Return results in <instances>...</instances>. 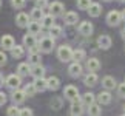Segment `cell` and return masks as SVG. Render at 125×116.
I'll use <instances>...</instances> for the list:
<instances>
[{"label":"cell","instance_id":"obj_1","mask_svg":"<svg viewBox=\"0 0 125 116\" xmlns=\"http://www.w3.org/2000/svg\"><path fill=\"white\" fill-rule=\"evenodd\" d=\"M73 53H74V50H71L68 45H62L57 50V57L62 62H70V60H73Z\"/></svg>","mask_w":125,"mask_h":116},{"label":"cell","instance_id":"obj_2","mask_svg":"<svg viewBox=\"0 0 125 116\" xmlns=\"http://www.w3.org/2000/svg\"><path fill=\"white\" fill-rule=\"evenodd\" d=\"M52 48H54V37H43L39 42L40 53H50Z\"/></svg>","mask_w":125,"mask_h":116},{"label":"cell","instance_id":"obj_3","mask_svg":"<svg viewBox=\"0 0 125 116\" xmlns=\"http://www.w3.org/2000/svg\"><path fill=\"white\" fill-rule=\"evenodd\" d=\"M122 22V12L119 11H110L107 16V23L110 26H117Z\"/></svg>","mask_w":125,"mask_h":116},{"label":"cell","instance_id":"obj_4","mask_svg":"<svg viewBox=\"0 0 125 116\" xmlns=\"http://www.w3.org/2000/svg\"><path fill=\"white\" fill-rule=\"evenodd\" d=\"M5 84H6V87H9L11 90H19V87L22 84L20 76L19 74H9L6 79H5Z\"/></svg>","mask_w":125,"mask_h":116},{"label":"cell","instance_id":"obj_5","mask_svg":"<svg viewBox=\"0 0 125 116\" xmlns=\"http://www.w3.org/2000/svg\"><path fill=\"white\" fill-rule=\"evenodd\" d=\"M63 96L73 102V101H76V99H77V96H79V88H77V87H74V85H66L65 90H63Z\"/></svg>","mask_w":125,"mask_h":116},{"label":"cell","instance_id":"obj_6","mask_svg":"<svg viewBox=\"0 0 125 116\" xmlns=\"http://www.w3.org/2000/svg\"><path fill=\"white\" fill-rule=\"evenodd\" d=\"M70 113H71V116H82V113H83V104H82V101H79V99L73 101V102H71Z\"/></svg>","mask_w":125,"mask_h":116},{"label":"cell","instance_id":"obj_7","mask_svg":"<svg viewBox=\"0 0 125 116\" xmlns=\"http://www.w3.org/2000/svg\"><path fill=\"white\" fill-rule=\"evenodd\" d=\"M63 3L62 2H52L51 5H50V14L51 16H54V17H57V16H62L63 14Z\"/></svg>","mask_w":125,"mask_h":116},{"label":"cell","instance_id":"obj_8","mask_svg":"<svg viewBox=\"0 0 125 116\" xmlns=\"http://www.w3.org/2000/svg\"><path fill=\"white\" fill-rule=\"evenodd\" d=\"M97 46L100 50H108L111 46V37L107 36V34H102L97 37Z\"/></svg>","mask_w":125,"mask_h":116},{"label":"cell","instance_id":"obj_9","mask_svg":"<svg viewBox=\"0 0 125 116\" xmlns=\"http://www.w3.org/2000/svg\"><path fill=\"white\" fill-rule=\"evenodd\" d=\"M30 16L25 12H19L17 16H16V23H17V26H20V28H25L30 25Z\"/></svg>","mask_w":125,"mask_h":116},{"label":"cell","instance_id":"obj_10","mask_svg":"<svg viewBox=\"0 0 125 116\" xmlns=\"http://www.w3.org/2000/svg\"><path fill=\"white\" fill-rule=\"evenodd\" d=\"M68 73L71 77H79L82 74V65H80V62H73L68 67Z\"/></svg>","mask_w":125,"mask_h":116},{"label":"cell","instance_id":"obj_11","mask_svg":"<svg viewBox=\"0 0 125 116\" xmlns=\"http://www.w3.org/2000/svg\"><path fill=\"white\" fill-rule=\"evenodd\" d=\"M0 43H2L3 50H12L14 46H16V42H14V37L9 36V34H5L2 37V40H0Z\"/></svg>","mask_w":125,"mask_h":116},{"label":"cell","instance_id":"obj_12","mask_svg":"<svg viewBox=\"0 0 125 116\" xmlns=\"http://www.w3.org/2000/svg\"><path fill=\"white\" fill-rule=\"evenodd\" d=\"M11 99H12V102L16 104V105L17 104H22V102H25V99H26V93L23 90H14Z\"/></svg>","mask_w":125,"mask_h":116},{"label":"cell","instance_id":"obj_13","mask_svg":"<svg viewBox=\"0 0 125 116\" xmlns=\"http://www.w3.org/2000/svg\"><path fill=\"white\" fill-rule=\"evenodd\" d=\"M96 99H97V104L107 105V104L111 102V93H110V91H100V93L96 96Z\"/></svg>","mask_w":125,"mask_h":116},{"label":"cell","instance_id":"obj_14","mask_svg":"<svg viewBox=\"0 0 125 116\" xmlns=\"http://www.w3.org/2000/svg\"><path fill=\"white\" fill-rule=\"evenodd\" d=\"M63 20H65L66 25H74V23H77L79 16H77V12H74V11H68V12H65Z\"/></svg>","mask_w":125,"mask_h":116},{"label":"cell","instance_id":"obj_15","mask_svg":"<svg viewBox=\"0 0 125 116\" xmlns=\"http://www.w3.org/2000/svg\"><path fill=\"white\" fill-rule=\"evenodd\" d=\"M97 81H99V77L96 73H88L85 77H83V84L86 87H94V85H97Z\"/></svg>","mask_w":125,"mask_h":116},{"label":"cell","instance_id":"obj_16","mask_svg":"<svg viewBox=\"0 0 125 116\" xmlns=\"http://www.w3.org/2000/svg\"><path fill=\"white\" fill-rule=\"evenodd\" d=\"M86 68H88L90 73H94V71H97L100 68V62L99 59H96V57H91V59L86 60Z\"/></svg>","mask_w":125,"mask_h":116},{"label":"cell","instance_id":"obj_17","mask_svg":"<svg viewBox=\"0 0 125 116\" xmlns=\"http://www.w3.org/2000/svg\"><path fill=\"white\" fill-rule=\"evenodd\" d=\"M79 33L83 36H91V33H93V25H91V22H82L79 25Z\"/></svg>","mask_w":125,"mask_h":116},{"label":"cell","instance_id":"obj_18","mask_svg":"<svg viewBox=\"0 0 125 116\" xmlns=\"http://www.w3.org/2000/svg\"><path fill=\"white\" fill-rule=\"evenodd\" d=\"M34 87L37 91H45L48 88V79H43V77H37V79H34Z\"/></svg>","mask_w":125,"mask_h":116},{"label":"cell","instance_id":"obj_19","mask_svg":"<svg viewBox=\"0 0 125 116\" xmlns=\"http://www.w3.org/2000/svg\"><path fill=\"white\" fill-rule=\"evenodd\" d=\"M40 23H42V28H48V30H51V28L54 26V16H51V14L43 16V19L40 20Z\"/></svg>","mask_w":125,"mask_h":116},{"label":"cell","instance_id":"obj_20","mask_svg":"<svg viewBox=\"0 0 125 116\" xmlns=\"http://www.w3.org/2000/svg\"><path fill=\"white\" fill-rule=\"evenodd\" d=\"M43 74H45V68H43L40 64L31 67V76L34 77V79H37V77H43Z\"/></svg>","mask_w":125,"mask_h":116},{"label":"cell","instance_id":"obj_21","mask_svg":"<svg viewBox=\"0 0 125 116\" xmlns=\"http://www.w3.org/2000/svg\"><path fill=\"white\" fill-rule=\"evenodd\" d=\"M102 85L107 90H113V88H116V81H114L113 76H105L102 79Z\"/></svg>","mask_w":125,"mask_h":116},{"label":"cell","instance_id":"obj_22","mask_svg":"<svg viewBox=\"0 0 125 116\" xmlns=\"http://www.w3.org/2000/svg\"><path fill=\"white\" fill-rule=\"evenodd\" d=\"M100 12H102V6H100V3H91V6L88 9V14L91 17H99Z\"/></svg>","mask_w":125,"mask_h":116},{"label":"cell","instance_id":"obj_23","mask_svg":"<svg viewBox=\"0 0 125 116\" xmlns=\"http://www.w3.org/2000/svg\"><path fill=\"white\" fill-rule=\"evenodd\" d=\"M17 73H19V76H28V74H31V67L28 65V64H25V62H22V64H19V67H17Z\"/></svg>","mask_w":125,"mask_h":116},{"label":"cell","instance_id":"obj_24","mask_svg":"<svg viewBox=\"0 0 125 116\" xmlns=\"http://www.w3.org/2000/svg\"><path fill=\"white\" fill-rule=\"evenodd\" d=\"M43 9H40V8H32V11H31V14H30V17H31V20H34V22H40L42 19H43Z\"/></svg>","mask_w":125,"mask_h":116},{"label":"cell","instance_id":"obj_25","mask_svg":"<svg viewBox=\"0 0 125 116\" xmlns=\"http://www.w3.org/2000/svg\"><path fill=\"white\" fill-rule=\"evenodd\" d=\"M60 87V79L57 76H51V77H48V88L52 90V91H56L57 88Z\"/></svg>","mask_w":125,"mask_h":116},{"label":"cell","instance_id":"obj_26","mask_svg":"<svg viewBox=\"0 0 125 116\" xmlns=\"http://www.w3.org/2000/svg\"><path fill=\"white\" fill-rule=\"evenodd\" d=\"M40 30H42V23L40 22H30V25H28V31H30V34H39L40 33Z\"/></svg>","mask_w":125,"mask_h":116},{"label":"cell","instance_id":"obj_27","mask_svg":"<svg viewBox=\"0 0 125 116\" xmlns=\"http://www.w3.org/2000/svg\"><path fill=\"white\" fill-rule=\"evenodd\" d=\"M100 113H102V105L100 104H91L88 107V115L90 116H100Z\"/></svg>","mask_w":125,"mask_h":116},{"label":"cell","instance_id":"obj_28","mask_svg":"<svg viewBox=\"0 0 125 116\" xmlns=\"http://www.w3.org/2000/svg\"><path fill=\"white\" fill-rule=\"evenodd\" d=\"M23 46H28V48L36 46V36H34V34H26V36H23Z\"/></svg>","mask_w":125,"mask_h":116},{"label":"cell","instance_id":"obj_29","mask_svg":"<svg viewBox=\"0 0 125 116\" xmlns=\"http://www.w3.org/2000/svg\"><path fill=\"white\" fill-rule=\"evenodd\" d=\"M23 54H25V48L20 46V45H16L11 50V56L14 59H20V57H23Z\"/></svg>","mask_w":125,"mask_h":116},{"label":"cell","instance_id":"obj_30","mask_svg":"<svg viewBox=\"0 0 125 116\" xmlns=\"http://www.w3.org/2000/svg\"><path fill=\"white\" fill-rule=\"evenodd\" d=\"M94 101H96V96L93 94V93H85V94H82V104L83 105H90L91 104H94Z\"/></svg>","mask_w":125,"mask_h":116},{"label":"cell","instance_id":"obj_31","mask_svg":"<svg viewBox=\"0 0 125 116\" xmlns=\"http://www.w3.org/2000/svg\"><path fill=\"white\" fill-rule=\"evenodd\" d=\"M85 57H86V53L83 50H74V53H73L74 62H80V60H83Z\"/></svg>","mask_w":125,"mask_h":116},{"label":"cell","instance_id":"obj_32","mask_svg":"<svg viewBox=\"0 0 125 116\" xmlns=\"http://www.w3.org/2000/svg\"><path fill=\"white\" fill-rule=\"evenodd\" d=\"M91 0H77V6L79 9H85V11H88L90 6H91Z\"/></svg>","mask_w":125,"mask_h":116},{"label":"cell","instance_id":"obj_33","mask_svg":"<svg viewBox=\"0 0 125 116\" xmlns=\"http://www.w3.org/2000/svg\"><path fill=\"white\" fill-rule=\"evenodd\" d=\"M23 91H25V93H26V96H34L37 90H36L34 84H28V85L25 87V88H23Z\"/></svg>","mask_w":125,"mask_h":116},{"label":"cell","instance_id":"obj_34","mask_svg":"<svg viewBox=\"0 0 125 116\" xmlns=\"http://www.w3.org/2000/svg\"><path fill=\"white\" fill-rule=\"evenodd\" d=\"M6 115L8 116H20V108H17L16 105H11V107H8Z\"/></svg>","mask_w":125,"mask_h":116},{"label":"cell","instance_id":"obj_35","mask_svg":"<svg viewBox=\"0 0 125 116\" xmlns=\"http://www.w3.org/2000/svg\"><path fill=\"white\" fill-rule=\"evenodd\" d=\"M30 62H31L32 65L40 64V51H39V53H31V56H30Z\"/></svg>","mask_w":125,"mask_h":116},{"label":"cell","instance_id":"obj_36","mask_svg":"<svg viewBox=\"0 0 125 116\" xmlns=\"http://www.w3.org/2000/svg\"><path fill=\"white\" fill-rule=\"evenodd\" d=\"M50 33H51V37H59V36H62V28L57 26V25H54L50 30Z\"/></svg>","mask_w":125,"mask_h":116},{"label":"cell","instance_id":"obj_37","mask_svg":"<svg viewBox=\"0 0 125 116\" xmlns=\"http://www.w3.org/2000/svg\"><path fill=\"white\" fill-rule=\"evenodd\" d=\"M25 3H26V0H11L12 8H16V9H22L25 6Z\"/></svg>","mask_w":125,"mask_h":116},{"label":"cell","instance_id":"obj_38","mask_svg":"<svg viewBox=\"0 0 125 116\" xmlns=\"http://www.w3.org/2000/svg\"><path fill=\"white\" fill-rule=\"evenodd\" d=\"M50 105H51V108H54V110H59L60 107H62V99H59V98H54L50 102Z\"/></svg>","mask_w":125,"mask_h":116},{"label":"cell","instance_id":"obj_39","mask_svg":"<svg viewBox=\"0 0 125 116\" xmlns=\"http://www.w3.org/2000/svg\"><path fill=\"white\" fill-rule=\"evenodd\" d=\"M46 6H48V0H36V8L45 9Z\"/></svg>","mask_w":125,"mask_h":116},{"label":"cell","instance_id":"obj_40","mask_svg":"<svg viewBox=\"0 0 125 116\" xmlns=\"http://www.w3.org/2000/svg\"><path fill=\"white\" fill-rule=\"evenodd\" d=\"M117 94L121 96V98H125V82L117 85Z\"/></svg>","mask_w":125,"mask_h":116},{"label":"cell","instance_id":"obj_41","mask_svg":"<svg viewBox=\"0 0 125 116\" xmlns=\"http://www.w3.org/2000/svg\"><path fill=\"white\" fill-rule=\"evenodd\" d=\"M20 116H34L31 108H20Z\"/></svg>","mask_w":125,"mask_h":116},{"label":"cell","instance_id":"obj_42","mask_svg":"<svg viewBox=\"0 0 125 116\" xmlns=\"http://www.w3.org/2000/svg\"><path fill=\"white\" fill-rule=\"evenodd\" d=\"M6 64V54H5L3 51H0V67Z\"/></svg>","mask_w":125,"mask_h":116},{"label":"cell","instance_id":"obj_43","mask_svg":"<svg viewBox=\"0 0 125 116\" xmlns=\"http://www.w3.org/2000/svg\"><path fill=\"white\" fill-rule=\"evenodd\" d=\"M5 102H6V94L0 91V105H3Z\"/></svg>","mask_w":125,"mask_h":116},{"label":"cell","instance_id":"obj_44","mask_svg":"<svg viewBox=\"0 0 125 116\" xmlns=\"http://www.w3.org/2000/svg\"><path fill=\"white\" fill-rule=\"evenodd\" d=\"M2 85H3V76L0 74V87H2Z\"/></svg>","mask_w":125,"mask_h":116},{"label":"cell","instance_id":"obj_45","mask_svg":"<svg viewBox=\"0 0 125 116\" xmlns=\"http://www.w3.org/2000/svg\"><path fill=\"white\" fill-rule=\"evenodd\" d=\"M122 39H124V40H125V28H124V30H122Z\"/></svg>","mask_w":125,"mask_h":116},{"label":"cell","instance_id":"obj_46","mask_svg":"<svg viewBox=\"0 0 125 116\" xmlns=\"http://www.w3.org/2000/svg\"><path fill=\"white\" fill-rule=\"evenodd\" d=\"M122 20H125V9L122 11Z\"/></svg>","mask_w":125,"mask_h":116},{"label":"cell","instance_id":"obj_47","mask_svg":"<svg viewBox=\"0 0 125 116\" xmlns=\"http://www.w3.org/2000/svg\"><path fill=\"white\" fill-rule=\"evenodd\" d=\"M119 2H125V0H119Z\"/></svg>","mask_w":125,"mask_h":116},{"label":"cell","instance_id":"obj_48","mask_svg":"<svg viewBox=\"0 0 125 116\" xmlns=\"http://www.w3.org/2000/svg\"><path fill=\"white\" fill-rule=\"evenodd\" d=\"M0 6H2V2H0Z\"/></svg>","mask_w":125,"mask_h":116},{"label":"cell","instance_id":"obj_49","mask_svg":"<svg viewBox=\"0 0 125 116\" xmlns=\"http://www.w3.org/2000/svg\"><path fill=\"white\" fill-rule=\"evenodd\" d=\"M124 110H125V107H124Z\"/></svg>","mask_w":125,"mask_h":116},{"label":"cell","instance_id":"obj_50","mask_svg":"<svg viewBox=\"0 0 125 116\" xmlns=\"http://www.w3.org/2000/svg\"><path fill=\"white\" fill-rule=\"evenodd\" d=\"M122 116H125V115H122Z\"/></svg>","mask_w":125,"mask_h":116},{"label":"cell","instance_id":"obj_51","mask_svg":"<svg viewBox=\"0 0 125 116\" xmlns=\"http://www.w3.org/2000/svg\"><path fill=\"white\" fill-rule=\"evenodd\" d=\"M124 82H125V81H124Z\"/></svg>","mask_w":125,"mask_h":116}]
</instances>
